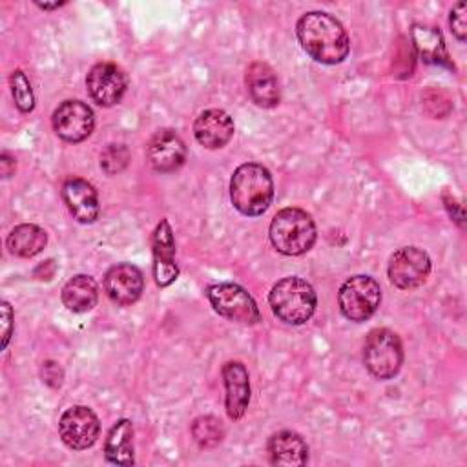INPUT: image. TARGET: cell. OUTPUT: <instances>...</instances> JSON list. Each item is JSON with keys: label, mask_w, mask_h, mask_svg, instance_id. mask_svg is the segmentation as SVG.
Returning <instances> with one entry per match:
<instances>
[{"label": "cell", "mask_w": 467, "mask_h": 467, "mask_svg": "<svg viewBox=\"0 0 467 467\" xmlns=\"http://www.w3.org/2000/svg\"><path fill=\"white\" fill-rule=\"evenodd\" d=\"M99 299V286L91 275H73L62 288V303L67 310L82 314L91 310Z\"/></svg>", "instance_id": "cell-21"}, {"label": "cell", "mask_w": 467, "mask_h": 467, "mask_svg": "<svg viewBox=\"0 0 467 467\" xmlns=\"http://www.w3.org/2000/svg\"><path fill=\"white\" fill-rule=\"evenodd\" d=\"M104 456L115 465H133V423L126 418L119 420L108 432Z\"/></svg>", "instance_id": "cell-22"}, {"label": "cell", "mask_w": 467, "mask_h": 467, "mask_svg": "<svg viewBox=\"0 0 467 467\" xmlns=\"http://www.w3.org/2000/svg\"><path fill=\"white\" fill-rule=\"evenodd\" d=\"M11 93H13L16 108L22 113L33 111V108H35V95H33V89H31V82L26 77V73L20 71V69L11 73Z\"/></svg>", "instance_id": "cell-25"}, {"label": "cell", "mask_w": 467, "mask_h": 467, "mask_svg": "<svg viewBox=\"0 0 467 467\" xmlns=\"http://www.w3.org/2000/svg\"><path fill=\"white\" fill-rule=\"evenodd\" d=\"M144 288L142 272L131 263H119L104 275V292L119 306L133 305Z\"/></svg>", "instance_id": "cell-12"}, {"label": "cell", "mask_w": 467, "mask_h": 467, "mask_svg": "<svg viewBox=\"0 0 467 467\" xmlns=\"http://www.w3.org/2000/svg\"><path fill=\"white\" fill-rule=\"evenodd\" d=\"M234 131L232 117L219 108L204 109L193 122V135L197 142L208 150L226 146L234 137Z\"/></svg>", "instance_id": "cell-16"}, {"label": "cell", "mask_w": 467, "mask_h": 467, "mask_svg": "<svg viewBox=\"0 0 467 467\" xmlns=\"http://www.w3.org/2000/svg\"><path fill=\"white\" fill-rule=\"evenodd\" d=\"M66 2H53V4H42V2H36V5L40 7V9H58V7H62Z\"/></svg>", "instance_id": "cell-31"}, {"label": "cell", "mask_w": 467, "mask_h": 467, "mask_svg": "<svg viewBox=\"0 0 467 467\" xmlns=\"http://www.w3.org/2000/svg\"><path fill=\"white\" fill-rule=\"evenodd\" d=\"M268 458L272 465L299 467L308 462V445L294 431H279L268 440Z\"/></svg>", "instance_id": "cell-19"}, {"label": "cell", "mask_w": 467, "mask_h": 467, "mask_svg": "<svg viewBox=\"0 0 467 467\" xmlns=\"http://www.w3.org/2000/svg\"><path fill=\"white\" fill-rule=\"evenodd\" d=\"M274 199L270 171L257 162L241 164L230 179V201L237 212L257 217L268 210Z\"/></svg>", "instance_id": "cell-2"}, {"label": "cell", "mask_w": 467, "mask_h": 467, "mask_svg": "<svg viewBox=\"0 0 467 467\" xmlns=\"http://www.w3.org/2000/svg\"><path fill=\"white\" fill-rule=\"evenodd\" d=\"M192 436L199 447L212 449L223 441L224 427L215 416H199L192 423Z\"/></svg>", "instance_id": "cell-24"}, {"label": "cell", "mask_w": 467, "mask_h": 467, "mask_svg": "<svg viewBox=\"0 0 467 467\" xmlns=\"http://www.w3.org/2000/svg\"><path fill=\"white\" fill-rule=\"evenodd\" d=\"M365 368L376 379L394 378L403 365V347L396 332L389 328H374L363 345Z\"/></svg>", "instance_id": "cell-5"}, {"label": "cell", "mask_w": 467, "mask_h": 467, "mask_svg": "<svg viewBox=\"0 0 467 467\" xmlns=\"http://www.w3.org/2000/svg\"><path fill=\"white\" fill-rule=\"evenodd\" d=\"M150 166L159 173L177 171L186 161V144L173 130H159L146 150Z\"/></svg>", "instance_id": "cell-13"}, {"label": "cell", "mask_w": 467, "mask_h": 467, "mask_svg": "<svg viewBox=\"0 0 467 467\" xmlns=\"http://www.w3.org/2000/svg\"><path fill=\"white\" fill-rule=\"evenodd\" d=\"M449 26L452 35L463 42L467 36V4L465 2H458L452 9H451V16H449Z\"/></svg>", "instance_id": "cell-27"}, {"label": "cell", "mask_w": 467, "mask_h": 467, "mask_svg": "<svg viewBox=\"0 0 467 467\" xmlns=\"http://www.w3.org/2000/svg\"><path fill=\"white\" fill-rule=\"evenodd\" d=\"M2 321H4V332H2V348L7 347L11 332H13V310L7 301L2 303Z\"/></svg>", "instance_id": "cell-29"}, {"label": "cell", "mask_w": 467, "mask_h": 467, "mask_svg": "<svg viewBox=\"0 0 467 467\" xmlns=\"http://www.w3.org/2000/svg\"><path fill=\"white\" fill-rule=\"evenodd\" d=\"M270 243L283 255H303L306 254L317 237L316 223L301 208L279 210L268 228Z\"/></svg>", "instance_id": "cell-3"}, {"label": "cell", "mask_w": 467, "mask_h": 467, "mask_svg": "<svg viewBox=\"0 0 467 467\" xmlns=\"http://www.w3.org/2000/svg\"><path fill=\"white\" fill-rule=\"evenodd\" d=\"M0 164H2V175L9 177L15 171V159L9 153H2L0 155Z\"/></svg>", "instance_id": "cell-30"}, {"label": "cell", "mask_w": 467, "mask_h": 467, "mask_svg": "<svg viewBox=\"0 0 467 467\" xmlns=\"http://www.w3.org/2000/svg\"><path fill=\"white\" fill-rule=\"evenodd\" d=\"M389 279L400 290H414L421 286L431 274V257L418 246H403L389 259Z\"/></svg>", "instance_id": "cell-8"}, {"label": "cell", "mask_w": 467, "mask_h": 467, "mask_svg": "<svg viewBox=\"0 0 467 467\" xmlns=\"http://www.w3.org/2000/svg\"><path fill=\"white\" fill-rule=\"evenodd\" d=\"M62 199L75 221L82 224H91L99 219V195L93 184H89L88 181L80 177H69L62 184Z\"/></svg>", "instance_id": "cell-15"}, {"label": "cell", "mask_w": 467, "mask_h": 467, "mask_svg": "<svg viewBox=\"0 0 467 467\" xmlns=\"http://www.w3.org/2000/svg\"><path fill=\"white\" fill-rule=\"evenodd\" d=\"M410 38L412 46L421 57L423 62L434 64V66H445V67H454L451 64V58L447 55L441 33L436 27L423 26V24H414L410 29Z\"/></svg>", "instance_id": "cell-20"}, {"label": "cell", "mask_w": 467, "mask_h": 467, "mask_svg": "<svg viewBox=\"0 0 467 467\" xmlns=\"http://www.w3.org/2000/svg\"><path fill=\"white\" fill-rule=\"evenodd\" d=\"M268 305L274 316L283 323L303 325L314 316L317 296L308 281L297 275H290L283 277L272 286L268 294Z\"/></svg>", "instance_id": "cell-4"}, {"label": "cell", "mask_w": 467, "mask_h": 467, "mask_svg": "<svg viewBox=\"0 0 467 467\" xmlns=\"http://www.w3.org/2000/svg\"><path fill=\"white\" fill-rule=\"evenodd\" d=\"M64 372L57 361H44L42 363V381L53 389L62 385Z\"/></svg>", "instance_id": "cell-28"}, {"label": "cell", "mask_w": 467, "mask_h": 467, "mask_svg": "<svg viewBox=\"0 0 467 467\" xmlns=\"http://www.w3.org/2000/svg\"><path fill=\"white\" fill-rule=\"evenodd\" d=\"M208 301L213 310L235 323L255 325L261 321V314L254 297L235 283H217L206 290Z\"/></svg>", "instance_id": "cell-7"}, {"label": "cell", "mask_w": 467, "mask_h": 467, "mask_svg": "<svg viewBox=\"0 0 467 467\" xmlns=\"http://www.w3.org/2000/svg\"><path fill=\"white\" fill-rule=\"evenodd\" d=\"M153 246V277L157 286H170L177 275L179 266L175 263V239L171 226L166 219H161V223L153 230L151 237Z\"/></svg>", "instance_id": "cell-14"}, {"label": "cell", "mask_w": 467, "mask_h": 467, "mask_svg": "<svg viewBox=\"0 0 467 467\" xmlns=\"http://www.w3.org/2000/svg\"><path fill=\"white\" fill-rule=\"evenodd\" d=\"M58 434L69 449L84 451L97 441L100 423L89 407L73 405L62 412L58 420Z\"/></svg>", "instance_id": "cell-9"}, {"label": "cell", "mask_w": 467, "mask_h": 467, "mask_svg": "<svg viewBox=\"0 0 467 467\" xmlns=\"http://www.w3.org/2000/svg\"><path fill=\"white\" fill-rule=\"evenodd\" d=\"M223 381L226 389V412L232 420H241L250 403V376L241 361L223 365Z\"/></svg>", "instance_id": "cell-17"}, {"label": "cell", "mask_w": 467, "mask_h": 467, "mask_svg": "<svg viewBox=\"0 0 467 467\" xmlns=\"http://www.w3.org/2000/svg\"><path fill=\"white\" fill-rule=\"evenodd\" d=\"M55 133L66 142H82L95 128L93 109L82 100H64L51 117Z\"/></svg>", "instance_id": "cell-11"}, {"label": "cell", "mask_w": 467, "mask_h": 467, "mask_svg": "<svg viewBox=\"0 0 467 467\" xmlns=\"http://www.w3.org/2000/svg\"><path fill=\"white\" fill-rule=\"evenodd\" d=\"M46 243H47L46 230H42L40 226L31 224V223H24V224L15 226L9 232L7 241H5L9 252L13 255L24 257V259L40 254L44 250Z\"/></svg>", "instance_id": "cell-23"}, {"label": "cell", "mask_w": 467, "mask_h": 467, "mask_svg": "<svg viewBox=\"0 0 467 467\" xmlns=\"http://www.w3.org/2000/svg\"><path fill=\"white\" fill-rule=\"evenodd\" d=\"M296 35L305 53L321 64H339L350 49L343 24L325 11L305 13L296 24Z\"/></svg>", "instance_id": "cell-1"}, {"label": "cell", "mask_w": 467, "mask_h": 467, "mask_svg": "<svg viewBox=\"0 0 467 467\" xmlns=\"http://www.w3.org/2000/svg\"><path fill=\"white\" fill-rule=\"evenodd\" d=\"M130 162V153L124 144H108L100 153V168L108 175H115L122 171Z\"/></svg>", "instance_id": "cell-26"}, {"label": "cell", "mask_w": 467, "mask_h": 467, "mask_svg": "<svg viewBox=\"0 0 467 467\" xmlns=\"http://www.w3.org/2000/svg\"><path fill=\"white\" fill-rule=\"evenodd\" d=\"M244 84L250 99L259 108H275L279 104V84L274 69L266 62H252L246 67Z\"/></svg>", "instance_id": "cell-18"}, {"label": "cell", "mask_w": 467, "mask_h": 467, "mask_svg": "<svg viewBox=\"0 0 467 467\" xmlns=\"http://www.w3.org/2000/svg\"><path fill=\"white\" fill-rule=\"evenodd\" d=\"M381 303V288L370 275L348 277L337 292V305L341 314L356 323L367 321Z\"/></svg>", "instance_id": "cell-6"}, {"label": "cell", "mask_w": 467, "mask_h": 467, "mask_svg": "<svg viewBox=\"0 0 467 467\" xmlns=\"http://www.w3.org/2000/svg\"><path fill=\"white\" fill-rule=\"evenodd\" d=\"M126 86L128 80L124 71L113 62L95 64L86 77V88L91 100L102 108L119 104L126 93Z\"/></svg>", "instance_id": "cell-10"}]
</instances>
